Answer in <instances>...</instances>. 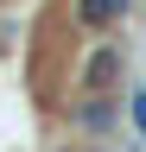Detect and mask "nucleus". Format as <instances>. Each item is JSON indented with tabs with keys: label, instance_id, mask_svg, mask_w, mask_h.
<instances>
[{
	"label": "nucleus",
	"instance_id": "nucleus-1",
	"mask_svg": "<svg viewBox=\"0 0 146 152\" xmlns=\"http://www.w3.org/2000/svg\"><path fill=\"white\" fill-rule=\"evenodd\" d=\"M127 114H134V127L146 133V89H134V95H127Z\"/></svg>",
	"mask_w": 146,
	"mask_h": 152
}]
</instances>
